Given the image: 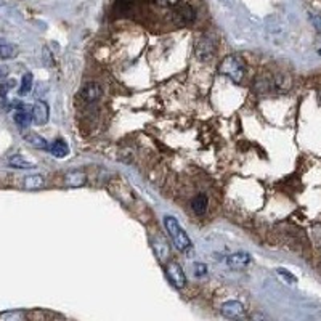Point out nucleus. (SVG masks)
<instances>
[{"label": "nucleus", "mask_w": 321, "mask_h": 321, "mask_svg": "<svg viewBox=\"0 0 321 321\" xmlns=\"http://www.w3.org/2000/svg\"><path fill=\"white\" fill-rule=\"evenodd\" d=\"M276 273H278L286 283H289V284H295L297 283V278H295V276L289 270H286V268H276Z\"/></svg>", "instance_id": "obj_23"}, {"label": "nucleus", "mask_w": 321, "mask_h": 321, "mask_svg": "<svg viewBox=\"0 0 321 321\" xmlns=\"http://www.w3.org/2000/svg\"><path fill=\"white\" fill-rule=\"evenodd\" d=\"M249 321H270V318L265 315V313H260V312H256V313H252Z\"/></svg>", "instance_id": "obj_25"}, {"label": "nucleus", "mask_w": 321, "mask_h": 321, "mask_svg": "<svg viewBox=\"0 0 321 321\" xmlns=\"http://www.w3.org/2000/svg\"><path fill=\"white\" fill-rule=\"evenodd\" d=\"M32 122L36 126H45L48 122V117H50V109L48 105L45 102H37L34 106H32Z\"/></svg>", "instance_id": "obj_8"}, {"label": "nucleus", "mask_w": 321, "mask_h": 321, "mask_svg": "<svg viewBox=\"0 0 321 321\" xmlns=\"http://www.w3.org/2000/svg\"><path fill=\"white\" fill-rule=\"evenodd\" d=\"M318 53H319V55H321V48H319V50H318Z\"/></svg>", "instance_id": "obj_29"}, {"label": "nucleus", "mask_w": 321, "mask_h": 321, "mask_svg": "<svg viewBox=\"0 0 321 321\" xmlns=\"http://www.w3.org/2000/svg\"><path fill=\"white\" fill-rule=\"evenodd\" d=\"M45 185V180L40 175H28L23 179V186L26 190H40Z\"/></svg>", "instance_id": "obj_17"}, {"label": "nucleus", "mask_w": 321, "mask_h": 321, "mask_svg": "<svg viewBox=\"0 0 321 321\" xmlns=\"http://www.w3.org/2000/svg\"><path fill=\"white\" fill-rule=\"evenodd\" d=\"M85 180H87V177H85L84 172L72 170L69 174H66L64 183L68 186H82V185H85Z\"/></svg>", "instance_id": "obj_15"}, {"label": "nucleus", "mask_w": 321, "mask_h": 321, "mask_svg": "<svg viewBox=\"0 0 321 321\" xmlns=\"http://www.w3.org/2000/svg\"><path fill=\"white\" fill-rule=\"evenodd\" d=\"M165 273H167L169 281L177 287V289H183L186 286V276L182 270V267L177 262H167L165 265Z\"/></svg>", "instance_id": "obj_5"}, {"label": "nucleus", "mask_w": 321, "mask_h": 321, "mask_svg": "<svg viewBox=\"0 0 321 321\" xmlns=\"http://www.w3.org/2000/svg\"><path fill=\"white\" fill-rule=\"evenodd\" d=\"M15 122H16L21 129H26V127L32 122V116L26 111V109L19 108L18 111L15 113Z\"/></svg>", "instance_id": "obj_19"}, {"label": "nucleus", "mask_w": 321, "mask_h": 321, "mask_svg": "<svg viewBox=\"0 0 321 321\" xmlns=\"http://www.w3.org/2000/svg\"><path fill=\"white\" fill-rule=\"evenodd\" d=\"M103 96V87L98 82H87L81 88V98L87 103H96L100 98Z\"/></svg>", "instance_id": "obj_6"}, {"label": "nucleus", "mask_w": 321, "mask_h": 321, "mask_svg": "<svg viewBox=\"0 0 321 321\" xmlns=\"http://www.w3.org/2000/svg\"><path fill=\"white\" fill-rule=\"evenodd\" d=\"M23 137H24V140L29 143V145L34 146V148H39V150H48L50 148L47 140L43 137H40L39 134H34V132H26Z\"/></svg>", "instance_id": "obj_13"}, {"label": "nucleus", "mask_w": 321, "mask_h": 321, "mask_svg": "<svg viewBox=\"0 0 321 321\" xmlns=\"http://www.w3.org/2000/svg\"><path fill=\"white\" fill-rule=\"evenodd\" d=\"M150 241H151V248H153L154 254H156V257H158L162 263L167 262V260H169V256H170V252H169V244L165 242V239H164L159 233H156V235H153V236L150 238Z\"/></svg>", "instance_id": "obj_7"}, {"label": "nucleus", "mask_w": 321, "mask_h": 321, "mask_svg": "<svg viewBox=\"0 0 321 321\" xmlns=\"http://www.w3.org/2000/svg\"><path fill=\"white\" fill-rule=\"evenodd\" d=\"M0 321H24L23 312H7L0 316Z\"/></svg>", "instance_id": "obj_22"}, {"label": "nucleus", "mask_w": 321, "mask_h": 321, "mask_svg": "<svg viewBox=\"0 0 321 321\" xmlns=\"http://www.w3.org/2000/svg\"><path fill=\"white\" fill-rule=\"evenodd\" d=\"M222 313L230 321H244L246 319V308L239 301H227L220 307Z\"/></svg>", "instance_id": "obj_4"}, {"label": "nucleus", "mask_w": 321, "mask_h": 321, "mask_svg": "<svg viewBox=\"0 0 321 321\" xmlns=\"http://www.w3.org/2000/svg\"><path fill=\"white\" fill-rule=\"evenodd\" d=\"M254 90L260 95L265 93H273V88H271V76H257L256 81H254Z\"/></svg>", "instance_id": "obj_12"}, {"label": "nucleus", "mask_w": 321, "mask_h": 321, "mask_svg": "<svg viewBox=\"0 0 321 321\" xmlns=\"http://www.w3.org/2000/svg\"><path fill=\"white\" fill-rule=\"evenodd\" d=\"M2 76H4V72H2V71H0V77H2Z\"/></svg>", "instance_id": "obj_28"}, {"label": "nucleus", "mask_w": 321, "mask_h": 321, "mask_svg": "<svg viewBox=\"0 0 321 321\" xmlns=\"http://www.w3.org/2000/svg\"><path fill=\"white\" fill-rule=\"evenodd\" d=\"M48 151L53 154L55 158H64V156H68V153H69V146H68V143H66L64 140H55L52 145H50V148H48Z\"/></svg>", "instance_id": "obj_14"}, {"label": "nucleus", "mask_w": 321, "mask_h": 321, "mask_svg": "<svg viewBox=\"0 0 321 321\" xmlns=\"http://www.w3.org/2000/svg\"><path fill=\"white\" fill-rule=\"evenodd\" d=\"M164 227L165 230H167V233L174 242V246L179 249V251H188V249H191V239L190 236L186 235V231L180 227L179 224V220H177L175 217L172 215H165L164 217Z\"/></svg>", "instance_id": "obj_2"}, {"label": "nucleus", "mask_w": 321, "mask_h": 321, "mask_svg": "<svg viewBox=\"0 0 321 321\" xmlns=\"http://www.w3.org/2000/svg\"><path fill=\"white\" fill-rule=\"evenodd\" d=\"M8 164L12 165V167H16V169H32L36 167L34 162L28 161L24 156H21V154H13V156L8 158Z\"/></svg>", "instance_id": "obj_16"}, {"label": "nucleus", "mask_w": 321, "mask_h": 321, "mask_svg": "<svg viewBox=\"0 0 321 321\" xmlns=\"http://www.w3.org/2000/svg\"><path fill=\"white\" fill-rule=\"evenodd\" d=\"M16 84H15V81H7V82H4L2 84V87H0V93L2 95H5V92L7 90H10V88H13Z\"/></svg>", "instance_id": "obj_27"}, {"label": "nucleus", "mask_w": 321, "mask_h": 321, "mask_svg": "<svg viewBox=\"0 0 321 321\" xmlns=\"http://www.w3.org/2000/svg\"><path fill=\"white\" fill-rule=\"evenodd\" d=\"M215 50H217L215 40L212 37H209V36L199 37L194 43V55H196V58L201 60V61L212 60L214 55H215Z\"/></svg>", "instance_id": "obj_3"}, {"label": "nucleus", "mask_w": 321, "mask_h": 321, "mask_svg": "<svg viewBox=\"0 0 321 321\" xmlns=\"http://www.w3.org/2000/svg\"><path fill=\"white\" fill-rule=\"evenodd\" d=\"M161 7H177L180 4V0H154Z\"/></svg>", "instance_id": "obj_24"}, {"label": "nucleus", "mask_w": 321, "mask_h": 321, "mask_svg": "<svg viewBox=\"0 0 321 321\" xmlns=\"http://www.w3.org/2000/svg\"><path fill=\"white\" fill-rule=\"evenodd\" d=\"M207 204H209V199L206 194H197L193 201H191V209H193V212L197 214V215H203L206 212V209H207Z\"/></svg>", "instance_id": "obj_18"}, {"label": "nucleus", "mask_w": 321, "mask_h": 321, "mask_svg": "<svg viewBox=\"0 0 321 321\" xmlns=\"http://www.w3.org/2000/svg\"><path fill=\"white\" fill-rule=\"evenodd\" d=\"M32 88V74H24L21 79V87H19V95H28Z\"/></svg>", "instance_id": "obj_21"}, {"label": "nucleus", "mask_w": 321, "mask_h": 321, "mask_svg": "<svg viewBox=\"0 0 321 321\" xmlns=\"http://www.w3.org/2000/svg\"><path fill=\"white\" fill-rule=\"evenodd\" d=\"M174 16H175L177 21H179V24H190L196 19V12H194V8L191 5L183 4V5H179L175 8Z\"/></svg>", "instance_id": "obj_11"}, {"label": "nucleus", "mask_w": 321, "mask_h": 321, "mask_svg": "<svg viewBox=\"0 0 321 321\" xmlns=\"http://www.w3.org/2000/svg\"><path fill=\"white\" fill-rule=\"evenodd\" d=\"M194 271H196L194 275H197V276H204L207 273V267L204 263H196L194 265Z\"/></svg>", "instance_id": "obj_26"}, {"label": "nucleus", "mask_w": 321, "mask_h": 321, "mask_svg": "<svg viewBox=\"0 0 321 321\" xmlns=\"http://www.w3.org/2000/svg\"><path fill=\"white\" fill-rule=\"evenodd\" d=\"M271 88L275 93H286L292 88V79L287 74L278 72L271 76Z\"/></svg>", "instance_id": "obj_10"}, {"label": "nucleus", "mask_w": 321, "mask_h": 321, "mask_svg": "<svg viewBox=\"0 0 321 321\" xmlns=\"http://www.w3.org/2000/svg\"><path fill=\"white\" fill-rule=\"evenodd\" d=\"M218 71L222 76L228 77L233 82L241 84L246 77V64L238 55H227L218 66Z\"/></svg>", "instance_id": "obj_1"}, {"label": "nucleus", "mask_w": 321, "mask_h": 321, "mask_svg": "<svg viewBox=\"0 0 321 321\" xmlns=\"http://www.w3.org/2000/svg\"><path fill=\"white\" fill-rule=\"evenodd\" d=\"M0 57H2L4 60L15 58L16 57V48L12 45V43H8V42L0 39Z\"/></svg>", "instance_id": "obj_20"}, {"label": "nucleus", "mask_w": 321, "mask_h": 321, "mask_svg": "<svg viewBox=\"0 0 321 321\" xmlns=\"http://www.w3.org/2000/svg\"><path fill=\"white\" fill-rule=\"evenodd\" d=\"M252 263V257L248 252H235L228 256L227 259V265L231 270H244L246 267Z\"/></svg>", "instance_id": "obj_9"}]
</instances>
